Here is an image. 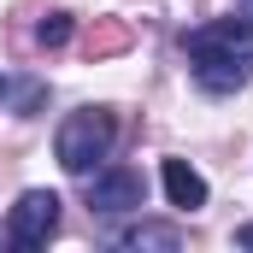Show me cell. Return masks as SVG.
I'll use <instances>...</instances> for the list:
<instances>
[{
  "instance_id": "6da1fadb",
  "label": "cell",
  "mask_w": 253,
  "mask_h": 253,
  "mask_svg": "<svg viewBox=\"0 0 253 253\" xmlns=\"http://www.w3.org/2000/svg\"><path fill=\"white\" fill-rule=\"evenodd\" d=\"M183 53L194 65V83L206 94H236L253 71V18H212L183 36Z\"/></svg>"
},
{
  "instance_id": "7a4b0ae2",
  "label": "cell",
  "mask_w": 253,
  "mask_h": 253,
  "mask_svg": "<svg viewBox=\"0 0 253 253\" xmlns=\"http://www.w3.org/2000/svg\"><path fill=\"white\" fill-rule=\"evenodd\" d=\"M112 141H118V118L106 112V106H83V112H71L53 135V153H59V165L71 177H88L106 153H112Z\"/></svg>"
},
{
  "instance_id": "3957f363",
  "label": "cell",
  "mask_w": 253,
  "mask_h": 253,
  "mask_svg": "<svg viewBox=\"0 0 253 253\" xmlns=\"http://www.w3.org/2000/svg\"><path fill=\"white\" fill-rule=\"evenodd\" d=\"M53 230H59V194L53 189L18 194V206L6 212V242H12V248H47Z\"/></svg>"
},
{
  "instance_id": "277c9868",
  "label": "cell",
  "mask_w": 253,
  "mask_h": 253,
  "mask_svg": "<svg viewBox=\"0 0 253 253\" xmlns=\"http://www.w3.org/2000/svg\"><path fill=\"white\" fill-rule=\"evenodd\" d=\"M141 200H147V183H141V171H106V177H94L88 183V206L94 212H141Z\"/></svg>"
},
{
  "instance_id": "5b68a950",
  "label": "cell",
  "mask_w": 253,
  "mask_h": 253,
  "mask_svg": "<svg viewBox=\"0 0 253 253\" xmlns=\"http://www.w3.org/2000/svg\"><path fill=\"white\" fill-rule=\"evenodd\" d=\"M159 177H165V194H171L177 212H200V206H206V177L194 171L189 159H165Z\"/></svg>"
},
{
  "instance_id": "8992f818",
  "label": "cell",
  "mask_w": 253,
  "mask_h": 253,
  "mask_svg": "<svg viewBox=\"0 0 253 253\" xmlns=\"http://www.w3.org/2000/svg\"><path fill=\"white\" fill-rule=\"evenodd\" d=\"M118 248H165V253H177L183 248V230L177 224H135V230L118 236Z\"/></svg>"
},
{
  "instance_id": "52a82bcc",
  "label": "cell",
  "mask_w": 253,
  "mask_h": 253,
  "mask_svg": "<svg viewBox=\"0 0 253 253\" xmlns=\"http://www.w3.org/2000/svg\"><path fill=\"white\" fill-rule=\"evenodd\" d=\"M36 42H42V47H65V42H71V18H65V12H47V18L36 24Z\"/></svg>"
},
{
  "instance_id": "ba28073f",
  "label": "cell",
  "mask_w": 253,
  "mask_h": 253,
  "mask_svg": "<svg viewBox=\"0 0 253 253\" xmlns=\"http://www.w3.org/2000/svg\"><path fill=\"white\" fill-rule=\"evenodd\" d=\"M124 42H129V30H106V36L94 42V53H112V47H124Z\"/></svg>"
},
{
  "instance_id": "9c48e42d",
  "label": "cell",
  "mask_w": 253,
  "mask_h": 253,
  "mask_svg": "<svg viewBox=\"0 0 253 253\" xmlns=\"http://www.w3.org/2000/svg\"><path fill=\"white\" fill-rule=\"evenodd\" d=\"M36 106H42V88H36V83H30V88H24V94H18V112H36Z\"/></svg>"
},
{
  "instance_id": "30bf717a",
  "label": "cell",
  "mask_w": 253,
  "mask_h": 253,
  "mask_svg": "<svg viewBox=\"0 0 253 253\" xmlns=\"http://www.w3.org/2000/svg\"><path fill=\"white\" fill-rule=\"evenodd\" d=\"M236 248H253V224H242V230H236Z\"/></svg>"
},
{
  "instance_id": "8fae6325",
  "label": "cell",
  "mask_w": 253,
  "mask_h": 253,
  "mask_svg": "<svg viewBox=\"0 0 253 253\" xmlns=\"http://www.w3.org/2000/svg\"><path fill=\"white\" fill-rule=\"evenodd\" d=\"M0 94H6V77H0Z\"/></svg>"
},
{
  "instance_id": "7c38bea8",
  "label": "cell",
  "mask_w": 253,
  "mask_h": 253,
  "mask_svg": "<svg viewBox=\"0 0 253 253\" xmlns=\"http://www.w3.org/2000/svg\"><path fill=\"white\" fill-rule=\"evenodd\" d=\"M242 6H248V12H253V0H242Z\"/></svg>"
}]
</instances>
